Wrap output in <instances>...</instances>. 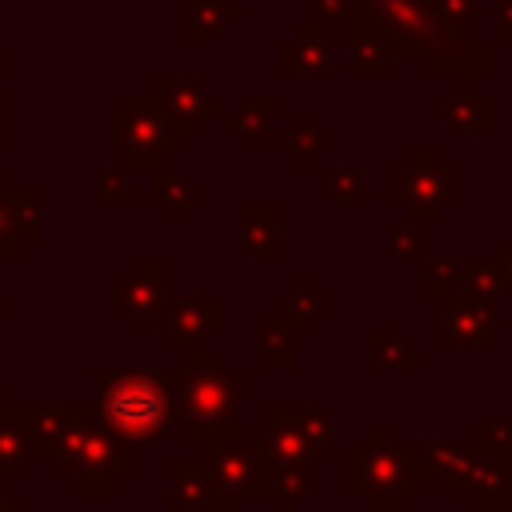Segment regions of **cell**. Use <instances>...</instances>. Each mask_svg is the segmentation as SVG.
<instances>
[{
  "instance_id": "obj_22",
  "label": "cell",
  "mask_w": 512,
  "mask_h": 512,
  "mask_svg": "<svg viewBox=\"0 0 512 512\" xmlns=\"http://www.w3.org/2000/svg\"><path fill=\"white\" fill-rule=\"evenodd\" d=\"M272 116H276V100L272 96H244L240 108L228 112L220 124H224V132H236L240 144L252 152V148H260V136L272 128Z\"/></svg>"
},
{
  "instance_id": "obj_42",
  "label": "cell",
  "mask_w": 512,
  "mask_h": 512,
  "mask_svg": "<svg viewBox=\"0 0 512 512\" xmlns=\"http://www.w3.org/2000/svg\"><path fill=\"white\" fill-rule=\"evenodd\" d=\"M0 148H4V100H0Z\"/></svg>"
},
{
  "instance_id": "obj_8",
  "label": "cell",
  "mask_w": 512,
  "mask_h": 512,
  "mask_svg": "<svg viewBox=\"0 0 512 512\" xmlns=\"http://www.w3.org/2000/svg\"><path fill=\"white\" fill-rule=\"evenodd\" d=\"M28 460H56L68 440L96 420V404H12Z\"/></svg>"
},
{
  "instance_id": "obj_41",
  "label": "cell",
  "mask_w": 512,
  "mask_h": 512,
  "mask_svg": "<svg viewBox=\"0 0 512 512\" xmlns=\"http://www.w3.org/2000/svg\"><path fill=\"white\" fill-rule=\"evenodd\" d=\"M476 512H512V500H476Z\"/></svg>"
},
{
  "instance_id": "obj_5",
  "label": "cell",
  "mask_w": 512,
  "mask_h": 512,
  "mask_svg": "<svg viewBox=\"0 0 512 512\" xmlns=\"http://www.w3.org/2000/svg\"><path fill=\"white\" fill-rule=\"evenodd\" d=\"M56 468L76 484L80 496L100 500L116 492V480L132 476V444L112 428H104L96 416L68 440V448L56 456Z\"/></svg>"
},
{
  "instance_id": "obj_19",
  "label": "cell",
  "mask_w": 512,
  "mask_h": 512,
  "mask_svg": "<svg viewBox=\"0 0 512 512\" xmlns=\"http://www.w3.org/2000/svg\"><path fill=\"white\" fill-rule=\"evenodd\" d=\"M256 336H260L256 364L264 372H292L296 368V332H292V324L276 308L256 320Z\"/></svg>"
},
{
  "instance_id": "obj_31",
  "label": "cell",
  "mask_w": 512,
  "mask_h": 512,
  "mask_svg": "<svg viewBox=\"0 0 512 512\" xmlns=\"http://www.w3.org/2000/svg\"><path fill=\"white\" fill-rule=\"evenodd\" d=\"M92 200L100 208H124L132 204V184H128V168L112 164V168H100L96 180H92Z\"/></svg>"
},
{
  "instance_id": "obj_37",
  "label": "cell",
  "mask_w": 512,
  "mask_h": 512,
  "mask_svg": "<svg viewBox=\"0 0 512 512\" xmlns=\"http://www.w3.org/2000/svg\"><path fill=\"white\" fill-rule=\"evenodd\" d=\"M476 444L492 452H512V424L508 420H484L476 428Z\"/></svg>"
},
{
  "instance_id": "obj_33",
  "label": "cell",
  "mask_w": 512,
  "mask_h": 512,
  "mask_svg": "<svg viewBox=\"0 0 512 512\" xmlns=\"http://www.w3.org/2000/svg\"><path fill=\"white\" fill-rule=\"evenodd\" d=\"M388 36L384 32H364L360 40H356V52H352V72H364V76H372V72H384L388 68Z\"/></svg>"
},
{
  "instance_id": "obj_21",
  "label": "cell",
  "mask_w": 512,
  "mask_h": 512,
  "mask_svg": "<svg viewBox=\"0 0 512 512\" xmlns=\"http://www.w3.org/2000/svg\"><path fill=\"white\" fill-rule=\"evenodd\" d=\"M332 68V44H328V32H312V28H300L292 44H284V56H280V72H300V76H328Z\"/></svg>"
},
{
  "instance_id": "obj_30",
  "label": "cell",
  "mask_w": 512,
  "mask_h": 512,
  "mask_svg": "<svg viewBox=\"0 0 512 512\" xmlns=\"http://www.w3.org/2000/svg\"><path fill=\"white\" fill-rule=\"evenodd\" d=\"M300 428L304 440L312 448V460H328L336 452V428H332V412L328 408H300Z\"/></svg>"
},
{
  "instance_id": "obj_25",
  "label": "cell",
  "mask_w": 512,
  "mask_h": 512,
  "mask_svg": "<svg viewBox=\"0 0 512 512\" xmlns=\"http://www.w3.org/2000/svg\"><path fill=\"white\" fill-rule=\"evenodd\" d=\"M276 140H280V148L296 160V168H312L316 156L332 148V136L320 132V128L312 124V116H296V128H292V132H280Z\"/></svg>"
},
{
  "instance_id": "obj_44",
  "label": "cell",
  "mask_w": 512,
  "mask_h": 512,
  "mask_svg": "<svg viewBox=\"0 0 512 512\" xmlns=\"http://www.w3.org/2000/svg\"><path fill=\"white\" fill-rule=\"evenodd\" d=\"M4 184H8V176H4V168H0V188H4Z\"/></svg>"
},
{
  "instance_id": "obj_7",
  "label": "cell",
  "mask_w": 512,
  "mask_h": 512,
  "mask_svg": "<svg viewBox=\"0 0 512 512\" xmlns=\"http://www.w3.org/2000/svg\"><path fill=\"white\" fill-rule=\"evenodd\" d=\"M400 208H404V220L412 224H432L440 220L444 208H452L460 200V172L444 164L440 152L432 148H420V152H408L404 156V168H400Z\"/></svg>"
},
{
  "instance_id": "obj_13",
  "label": "cell",
  "mask_w": 512,
  "mask_h": 512,
  "mask_svg": "<svg viewBox=\"0 0 512 512\" xmlns=\"http://www.w3.org/2000/svg\"><path fill=\"white\" fill-rule=\"evenodd\" d=\"M256 444L264 448L272 468H280V464H316L312 448L304 440V428H300V408H292V404H260Z\"/></svg>"
},
{
  "instance_id": "obj_20",
  "label": "cell",
  "mask_w": 512,
  "mask_h": 512,
  "mask_svg": "<svg viewBox=\"0 0 512 512\" xmlns=\"http://www.w3.org/2000/svg\"><path fill=\"white\" fill-rule=\"evenodd\" d=\"M464 492H472L476 500H512V452L480 448Z\"/></svg>"
},
{
  "instance_id": "obj_32",
  "label": "cell",
  "mask_w": 512,
  "mask_h": 512,
  "mask_svg": "<svg viewBox=\"0 0 512 512\" xmlns=\"http://www.w3.org/2000/svg\"><path fill=\"white\" fill-rule=\"evenodd\" d=\"M328 188H332L336 204H344V208H364V204L372 200V192H368L360 168H336V172L328 176Z\"/></svg>"
},
{
  "instance_id": "obj_39",
  "label": "cell",
  "mask_w": 512,
  "mask_h": 512,
  "mask_svg": "<svg viewBox=\"0 0 512 512\" xmlns=\"http://www.w3.org/2000/svg\"><path fill=\"white\" fill-rule=\"evenodd\" d=\"M0 512H24V496L8 480H0Z\"/></svg>"
},
{
  "instance_id": "obj_14",
  "label": "cell",
  "mask_w": 512,
  "mask_h": 512,
  "mask_svg": "<svg viewBox=\"0 0 512 512\" xmlns=\"http://www.w3.org/2000/svg\"><path fill=\"white\" fill-rule=\"evenodd\" d=\"M476 452H480L476 440H428L424 468H428L432 480H440V492L444 496H460L464 484H468V472H472Z\"/></svg>"
},
{
  "instance_id": "obj_23",
  "label": "cell",
  "mask_w": 512,
  "mask_h": 512,
  "mask_svg": "<svg viewBox=\"0 0 512 512\" xmlns=\"http://www.w3.org/2000/svg\"><path fill=\"white\" fill-rule=\"evenodd\" d=\"M444 124L452 132H492L496 128V100L468 88L444 104Z\"/></svg>"
},
{
  "instance_id": "obj_38",
  "label": "cell",
  "mask_w": 512,
  "mask_h": 512,
  "mask_svg": "<svg viewBox=\"0 0 512 512\" xmlns=\"http://www.w3.org/2000/svg\"><path fill=\"white\" fill-rule=\"evenodd\" d=\"M492 268H496V280H500V296H512V240H496Z\"/></svg>"
},
{
  "instance_id": "obj_29",
  "label": "cell",
  "mask_w": 512,
  "mask_h": 512,
  "mask_svg": "<svg viewBox=\"0 0 512 512\" xmlns=\"http://www.w3.org/2000/svg\"><path fill=\"white\" fill-rule=\"evenodd\" d=\"M24 464H28V456H24V440H20V432H16L12 404L4 400V408H0V480H8V484L20 480Z\"/></svg>"
},
{
  "instance_id": "obj_15",
  "label": "cell",
  "mask_w": 512,
  "mask_h": 512,
  "mask_svg": "<svg viewBox=\"0 0 512 512\" xmlns=\"http://www.w3.org/2000/svg\"><path fill=\"white\" fill-rule=\"evenodd\" d=\"M332 308H336V300H332L328 292H320V284H316L312 276H296V284L276 296V312L292 324L296 336L316 332V324H320Z\"/></svg>"
},
{
  "instance_id": "obj_43",
  "label": "cell",
  "mask_w": 512,
  "mask_h": 512,
  "mask_svg": "<svg viewBox=\"0 0 512 512\" xmlns=\"http://www.w3.org/2000/svg\"><path fill=\"white\" fill-rule=\"evenodd\" d=\"M4 308H8V296H4V292H0V312H4Z\"/></svg>"
},
{
  "instance_id": "obj_4",
  "label": "cell",
  "mask_w": 512,
  "mask_h": 512,
  "mask_svg": "<svg viewBox=\"0 0 512 512\" xmlns=\"http://www.w3.org/2000/svg\"><path fill=\"white\" fill-rule=\"evenodd\" d=\"M208 472V508L204 512H240L248 496H272V464L256 440H212L204 444Z\"/></svg>"
},
{
  "instance_id": "obj_27",
  "label": "cell",
  "mask_w": 512,
  "mask_h": 512,
  "mask_svg": "<svg viewBox=\"0 0 512 512\" xmlns=\"http://www.w3.org/2000/svg\"><path fill=\"white\" fill-rule=\"evenodd\" d=\"M4 200L12 208V220L24 236V244H36L44 236V204H40V188L24 184V188H8L4 184Z\"/></svg>"
},
{
  "instance_id": "obj_6",
  "label": "cell",
  "mask_w": 512,
  "mask_h": 512,
  "mask_svg": "<svg viewBox=\"0 0 512 512\" xmlns=\"http://www.w3.org/2000/svg\"><path fill=\"white\" fill-rule=\"evenodd\" d=\"M184 132L168 128L152 96H116V164L120 168H152L184 148Z\"/></svg>"
},
{
  "instance_id": "obj_26",
  "label": "cell",
  "mask_w": 512,
  "mask_h": 512,
  "mask_svg": "<svg viewBox=\"0 0 512 512\" xmlns=\"http://www.w3.org/2000/svg\"><path fill=\"white\" fill-rule=\"evenodd\" d=\"M316 488V468L312 464H280L272 468V500L276 512H296V504Z\"/></svg>"
},
{
  "instance_id": "obj_16",
  "label": "cell",
  "mask_w": 512,
  "mask_h": 512,
  "mask_svg": "<svg viewBox=\"0 0 512 512\" xmlns=\"http://www.w3.org/2000/svg\"><path fill=\"white\" fill-rule=\"evenodd\" d=\"M148 172H152L148 200H152L156 208H164V212H168V220H184L192 208H200V204L208 200V192H204L200 184H192L188 176L172 172V168H168V160H156Z\"/></svg>"
},
{
  "instance_id": "obj_36",
  "label": "cell",
  "mask_w": 512,
  "mask_h": 512,
  "mask_svg": "<svg viewBox=\"0 0 512 512\" xmlns=\"http://www.w3.org/2000/svg\"><path fill=\"white\" fill-rule=\"evenodd\" d=\"M20 252H24V236H20L16 220H12V208H8L4 188H0V260H16Z\"/></svg>"
},
{
  "instance_id": "obj_18",
  "label": "cell",
  "mask_w": 512,
  "mask_h": 512,
  "mask_svg": "<svg viewBox=\"0 0 512 512\" xmlns=\"http://www.w3.org/2000/svg\"><path fill=\"white\" fill-rule=\"evenodd\" d=\"M240 248L256 260L280 256V208L276 204H244L240 208Z\"/></svg>"
},
{
  "instance_id": "obj_1",
  "label": "cell",
  "mask_w": 512,
  "mask_h": 512,
  "mask_svg": "<svg viewBox=\"0 0 512 512\" xmlns=\"http://www.w3.org/2000/svg\"><path fill=\"white\" fill-rule=\"evenodd\" d=\"M188 360L172 372L176 392V420L184 424V436L192 444L212 440H236L240 436V396H244V372L224 364V356L208 344L188 348Z\"/></svg>"
},
{
  "instance_id": "obj_35",
  "label": "cell",
  "mask_w": 512,
  "mask_h": 512,
  "mask_svg": "<svg viewBox=\"0 0 512 512\" xmlns=\"http://www.w3.org/2000/svg\"><path fill=\"white\" fill-rule=\"evenodd\" d=\"M456 280H460V264H448V260H428V264H424V276H420V292L440 300V296L456 292Z\"/></svg>"
},
{
  "instance_id": "obj_10",
  "label": "cell",
  "mask_w": 512,
  "mask_h": 512,
  "mask_svg": "<svg viewBox=\"0 0 512 512\" xmlns=\"http://www.w3.org/2000/svg\"><path fill=\"white\" fill-rule=\"evenodd\" d=\"M440 344L448 352H492L496 348V308L464 300L460 292L440 296Z\"/></svg>"
},
{
  "instance_id": "obj_24",
  "label": "cell",
  "mask_w": 512,
  "mask_h": 512,
  "mask_svg": "<svg viewBox=\"0 0 512 512\" xmlns=\"http://www.w3.org/2000/svg\"><path fill=\"white\" fill-rule=\"evenodd\" d=\"M368 356L380 372H420L424 368V352L412 348L404 336L396 332H368Z\"/></svg>"
},
{
  "instance_id": "obj_45",
  "label": "cell",
  "mask_w": 512,
  "mask_h": 512,
  "mask_svg": "<svg viewBox=\"0 0 512 512\" xmlns=\"http://www.w3.org/2000/svg\"><path fill=\"white\" fill-rule=\"evenodd\" d=\"M4 400H8V392H4V388H0V408H4Z\"/></svg>"
},
{
  "instance_id": "obj_9",
  "label": "cell",
  "mask_w": 512,
  "mask_h": 512,
  "mask_svg": "<svg viewBox=\"0 0 512 512\" xmlns=\"http://www.w3.org/2000/svg\"><path fill=\"white\" fill-rule=\"evenodd\" d=\"M172 264L164 256H140L128 264L124 276L112 280V308L120 316H128V328L136 336H144L152 328V320L164 312V280H168Z\"/></svg>"
},
{
  "instance_id": "obj_34",
  "label": "cell",
  "mask_w": 512,
  "mask_h": 512,
  "mask_svg": "<svg viewBox=\"0 0 512 512\" xmlns=\"http://www.w3.org/2000/svg\"><path fill=\"white\" fill-rule=\"evenodd\" d=\"M384 240H388V256H396V260H416V256H424V224H412V220L392 224Z\"/></svg>"
},
{
  "instance_id": "obj_2",
  "label": "cell",
  "mask_w": 512,
  "mask_h": 512,
  "mask_svg": "<svg viewBox=\"0 0 512 512\" xmlns=\"http://www.w3.org/2000/svg\"><path fill=\"white\" fill-rule=\"evenodd\" d=\"M424 448L428 440L392 444L388 428L372 420L348 448V492L368 500L372 512H408V500H416L428 480Z\"/></svg>"
},
{
  "instance_id": "obj_40",
  "label": "cell",
  "mask_w": 512,
  "mask_h": 512,
  "mask_svg": "<svg viewBox=\"0 0 512 512\" xmlns=\"http://www.w3.org/2000/svg\"><path fill=\"white\" fill-rule=\"evenodd\" d=\"M344 4H356V0H316L320 16H336V20H340V16H352V12L344 8Z\"/></svg>"
},
{
  "instance_id": "obj_28",
  "label": "cell",
  "mask_w": 512,
  "mask_h": 512,
  "mask_svg": "<svg viewBox=\"0 0 512 512\" xmlns=\"http://www.w3.org/2000/svg\"><path fill=\"white\" fill-rule=\"evenodd\" d=\"M456 292H460L464 300H476V304L496 308V300H500V280H496L492 260H464V264H460Z\"/></svg>"
},
{
  "instance_id": "obj_17",
  "label": "cell",
  "mask_w": 512,
  "mask_h": 512,
  "mask_svg": "<svg viewBox=\"0 0 512 512\" xmlns=\"http://www.w3.org/2000/svg\"><path fill=\"white\" fill-rule=\"evenodd\" d=\"M172 492H168V512H204L208 508V472L204 456H172L168 460Z\"/></svg>"
},
{
  "instance_id": "obj_11",
  "label": "cell",
  "mask_w": 512,
  "mask_h": 512,
  "mask_svg": "<svg viewBox=\"0 0 512 512\" xmlns=\"http://www.w3.org/2000/svg\"><path fill=\"white\" fill-rule=\"evenodd\" d=\"M224 328V300L220 296H184L164 304V340L172 352H188L200 348L208 340H216Z\"/></svg>"
},
{
  "instance_id": "obj_3",
  "label": "cell",
  "mask_w": 512,
  "mask_h": 512,
  "mask_svg": "<svg viewBox=\"0 0 512 512\" xmlns=\"http://www.w3.org/2000/svg\"><path fill=\"white\" fill-rule=\"evenodd\" d=\"M96 416L104 428L124 436L128 444L160 440L176 420V392L172 372H144V368H96Z\"/></svg>"
},
{
  "instance_id": "obj_12",
  "label": "cell",
  "mask_w": 512,
  "mask_h": 512,
  "mask_svg": "<svg viewBox=\"0 0 512 512\" xmlns=\"http://www.w3.org/2000/svg\"><path fill=\"white\" fill-rule=\"evenodd\" d=\"M152 104L160 108V116L168 120V128L176 132H200L208 124L212 112H220V100L200 84V80H172V76H160L152 80Z\"/></svg>"
}]
</instances>
